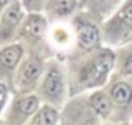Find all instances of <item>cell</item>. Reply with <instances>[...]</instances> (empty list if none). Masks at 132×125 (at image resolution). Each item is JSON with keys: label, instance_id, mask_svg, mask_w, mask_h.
Here are the masks:
<instances>
[{"label": "cell", "instance_id": "cell-1", "mask_svg": "<svg viewBox=\"0 0 132 125\" xmlns=\"http://www.w3.org/2000/svg\"><path fill=\"white\" fill-rule=\"evenodd\" d=\"M114 64L116 55L109 48H95L87 60H82L72 70V93L105 83Z\"/></svg>", "mask_w": 132, "mask_h": 125}, {"label": "cell", "instance_id": "cell-2", "mask_svg": "<svg viewBox=\"0 0 132 125\" xmlns=\"http://www.w3.org/2000/svg\"><path fill=\"white\" fill-rule=\"evenodd\" d=\"M132 32V0L124 3V7L105 23L104 33L110 43H119L126 40Z\"/></svg>", "mask_w": 132, "mask_h": 125}, {"label": "cell", "instance_id": "cell-3", "mask_svg": "<svg viewBox=\"0 0 132 125\" xmlns=\"http://www.w3.org/2000/svg\"><path fill=\"white\" fill-rule=\"evenodd\" d=\"M40 95L50 105H59L62 103L65 95V82H64V74H62L59 65H50L44 77V82L40 85Z\"/></svg>", "mask_w": 132, "mask_h": 125}, {"label": "cell", "instance_id": "cell-4", "mask_svg": "<svg viewBox=\"0 0 132 125\" xmlns=\"http://www.w3.org/2000/svg\"><path fill=\"white\" fill-rule=\"evenodd\" d=\"M109 99L114 107L120 110H129L132 107V80L129 78H112L109 85Z\"/></svg>", "mask_w": 132, "mask_h": 125}, {"label": "cell", "instance_id": "cell-5", "mask_svg": "<svg viewBox=\"0 0 132 125\" xmlns=\"http://www.w3.org/2000/svg\"><path fill=\"white\" fill-rule=\"evenodd\" d=\"M37 110H39V97L23 95L17 99L10 109V125H23L25 120L34 117Z\"/></svg>", "mask_w": 132, "mask_h": 125}, {"label": "cell", "instance_id": "cell-6", "mask_svg": "<svg viewBox=\"0 0 132 125\" xmlns=\"http://www.w3.org/2000/svg\"><path fill=\"white\" fill-rule=\"evenodd\" d=\"M42 75V60L37 57H30L29 60L23 62V65L20 67V90L22 92H29L39 82V77Z\"/></svg>", "mask_w": 132, "mask_h": 125}, {"label": "cell", "instance_id": "cell-7", "mask_svg": "<svg viewBox=\"0 0 132 125\" xmlns=\"http://www.w3.org/2000/svg\"><path fill=\"white\" fill-rule=\"evenodd\" d=\"M100 30L92 22H80L77 25V43L84 52H92L99 47Z\"/></svg>", "mask_w": 132, "mask_h": 125}, {"label": "cell", "instance_id": "cell-8", "mask_svg": "<svg viewBox=\"0 0 132 125\" xmlns=\"http://www.w3.org/2000/svg\"><path fill=\"white\" fill-rule=\"evenodd\" d=\"M22 20V10H20L19 3H13L7 8V12L3 13L2 23H0V35L2 37H9L12 33V30L15 29L17 25Z\"/></svg>", "mask_w": 132, "mask_h": 125}, {"label": "cell", "instance_id": "cell-9", "mask_svg": "<svg viewBox=\"0 0 132 125\" xmlns=\"http://www.w3.org/2000/svg\"><path fill=\"white\" fill-rule=\"evenodd\" d=\"M20 58H22V47L20 45H10L0 52V65L7 72L13 70Z\"/></svg>", "mask_w": 132, "mask_h": 125}, {"label": "cell", "instance_id": "cell-10", "mask_svg": "<svg viewBox=\"0 0 132 125\" xmlns=\"http://www.w3.org/2000/svg\"><path fill=\"white\" fill-rule=\"evenodd\" d=\"M75 5H77V0H50L47 3V12L54 19H62L72 13Z\"/></svg>", "mask_w": 132, "mask_h": 125}, {"label": "cell", "instance_id": "cell-11", "mask_svg": "<svg viewBox=\"0 0 132 125\" xmlns=\"http://www.w3.org/2000/svg\"><path fill=\"white\" fill-rule=\"evenodd\" d=\"M59 119L57 109L54 105H44L40 110H37L32 117V122L29 125H55Z\"/></svg>", "mask_w": 132, "mask_h": 125}, {"label": "cell", "instance_id": "cell-12", "mask_svg": "<svg viewBox=\"0 0 132 125\" xmlns=\"http://www.w3.org/2000/svg\"><path fill=\"white\" fill-rule=\"evenodd\" d=\"M45 32V19L39 13H32L29 15L25 22V27H23V35L27 37H34V39H39L42 37Z\"/></svg>", "mask_w": 132, "mask_h": 125}, {"label": "cell", "instance_id": "cell-13", "mask_svg": "<svg viewBox=\"0 0 132 125\" xmlns=\"http://www.w3.org/2000/svg\"><path fill=\"white\" fill-rule=\"evenodd\" d=\"M119 74L132 77V45L122 48L119 57Z\"/></svg>", "mask_w": 132, "mask_h": 125}, {"label": "cell", "instance_id": "cell-14", "mask_svg": "<svg viewBox=\"0 0 132 125\" xmlns=\"http://www.w3.org/2000/svg\"><path fill=\"white\" fill-rule=\"evenodd\" d=\"M23 2V7H25L29 12H37L44 7V2L45 0H22Z\"/></svg>", "mask_w": 132, "mask_h": 125}, {"label": "cell", "instance_id": "cell-15", "mask_svg": "<svg viewBox=\"0 0 132 125\" xmlns=\"http://www.w3.org/2000/svg\"><path fill=\"white\" fill-rule=\"evenodd\" d=\"M5 100H7V87L3 83H0V110H2Z\"/></svg>", "mask_w": 132, "mask_h": 125}, {"label": "cell", "instance_id": "cell-16", "mask_svg": "<svg viewBox=\"0 0 132 125\" xmlns=\"http://www.w3.org/2000/svg\"><path fill=\"white\" fill-rule=\"evenodd\" d=\"M100 3H107V2H112V0H99Z\"/></svg>", "mask_w": 132, "mask_h": 125}]
</instances>
